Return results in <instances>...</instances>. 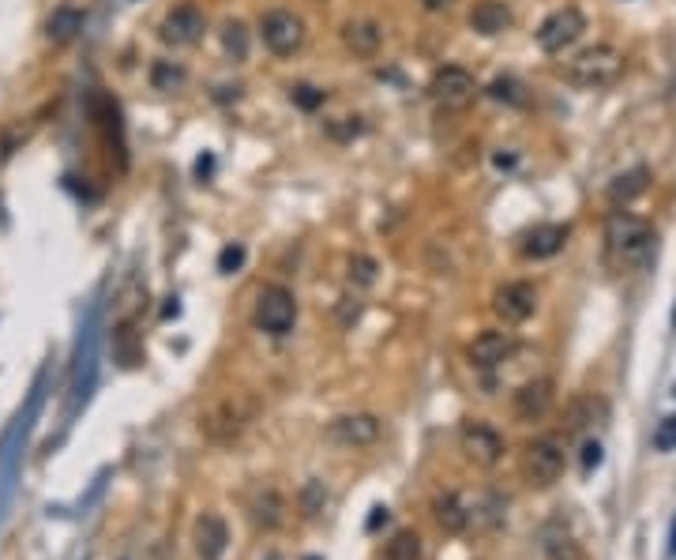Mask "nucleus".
Here are the masks:
<instances>
[{
  "label": "nucleus",
  "mask_w": 676,
  "mask_h": 560,
  "mask_svg": "<svg viewBox=\"0 0 676 560\" xmlns=\"http://www.w3.org/2000/svg\"><path fill=\"white\" fill-rule=\"evenodd\" d=\"M646 185H650V170H646V166H635V170L613 177V185H609V200L628 203V200H635V196H643Z\"/></svg>",
  "instance_id": "obj_21"
},
{
  "label": "nucleus",
  "mask_w": 676,
  "mask_h": 560,
  "mask_svg": "<svg viewBox=\"0 0 676 560\" xmlns=\"http://www.w3.org/2000/svg\"><path fill=\"white\" fill-rule=\"evenodd\" d=\"M432 519L447 534H462V530L470 527V512H466V504L455 493H440V497L432 500Z\"/></svg>",
  "instance_id": "obj_20"
},
{
  "label": "nucleus",
  "mask_w": 676,
  "mask_h": 560,
  "mask_svg": "<svg viewBox=\"0 0 676 560\" xmlns=\"http://www.w3.org/2000/svg\"><path fill=\"white\" fill-rule=\"evenodd\" d=\"M421 8L425 12H447V8H455V0H421Z\"/></svg>",
  "instance_id": "obj_35"
},
{
  "label": "nucleus",
  "mask_w": 676,
  "mask_h": 560,
  "mask_svg": "<svg viewBox=\"0 0 676 560\" xmlns=\"http://www.w3.org/2000/svg\"><path fill=\"white\" fill-rule=\"evenodd\" d=\"M601 459H605V455H601V444H598V440H590V444L583 448V470H586V474H590V470H598Z\"/></svg>",
  "instance_id": "obj_34"
},
{
  "label": "nucleus",
  "mask_w": 676,
  "mask_h": 560,
  "mask_svg": "<svg viewBox=\"0 0 676 560\" xmlns=\"http://www.w3.org/2000/svg\"><path fill=\"white\" fill-rule=\"evenodd\" d=\"M564 79L571 87H583V91H598V87H609L616 79L624 76V53L616 46H590L583 53H575L564 68Z\"/></svg>",
  "instance_id": "obj_3"
},
{
  "label": "nucleus",
  "mask_w": 676,
  "mask_h": 560,
  "mask_svg": "<svg viewBox=\"0 0 676 560\" xmlns=\"http://www.w3.org/2000/svg\"><path fill=\"white\" fill-rule=\"evenodd\" d=\"M654 230L650 222L631 211H613L605 218V249L616 267H643L654 256Z\"/></svg>",
  "instance_id": "obj_1"
},
{
  "label": "nucleus",
  "mask_w": 676,
  "mask_h": 560,
  "mask_svg": "<svg viewBox=\"0 0 676 560\" xmlns=\"http://www.w3.org/2000/svg\"><path fill=\"white\" fill-rule=\"evenodd\" d=\"M320 504H327V493H323L320 485L312 482V485H308V489H305V512H308V515H316V512H320Z\"/></svg>",
  "instance_id": "obj_33"
},
{
  "label": "nucleus",
  "mask_w": 676,
  "mask_h": 560,
  "mask_svg": "<svg viewBox=\"0 0 676 560\" xmlns=\"http://www.w3.org/2000/svg\"><path fill=\"white\" fill-rule=\"evenodd\" d=\"M534 309H538V286L534 282H504L492 294V312L504 324H523L534 316Z\"/></svg>",
  "instance_id": "obj_11"
},
{
  "label": "nucleus",
  "mask_w": 676,
  "mask_h": 560,
  "mask_svg": "<svg viewBox=\"0 0 676 560\" xmlns=\"http://www.w3.org/2000/svg\"><path fill=\"white\" fill-rule=\"evenodd\" d=\"M192 542H196V557L200 560H222L226 545H230L226 519L215 512L200 515V519H196V530H192Z\"/></svg>",
  "instance_id": "obj_14"
},
{
  "label": "nucleus",
  "mask_w": 676,
  "mask_h": 560,
  "mask_svg": "<svg viewBox=\"0 0 676 560\" xmlns=\"http://www.w3.org/2000/svg\"><path fill=\"white\" fill-rule=\"evenodd\" d=\"M282 512H286V504H282V497H278L275 489H263L260 497L252 500V523L260 530H271L282 523Z\"/></svg>",
  "instance_id": "obj_22"
},
{
  "label": "nucleus",
  "mask_w": 676,
  "mask_h": 560,
  "mask_svg": "<svg viewBox=\"0 0 676 560\" xmlns=\"http://www.w3.org/2000/svg\"><path fill=\"white\" fill-rule=\"evenodd\" d=\"M361 132H365L361 117H338L335 125H327V136H331V140H357Z\"/></svg>",
  "instance_id": "obj_30"
},
{
  "label": "nucleus",
  "mask_w": 676,
  "mask_h": 560,
  "mask_svg": "<svg viewBox=\"0 0 676 560\" xmlns=\"http://www.w3.org/2000/svg\"><path fill=\"white\" fill-rule=\"evenodd\" d=\"M380 433H384V421L376 414H342L327 425V436L342 448H369L380 440Z\"/></svg>",
  "instance_id": "obj_12"
},
{
  "label": "nucleus",
  "mask_w": 676,
  "mask_h": 560,
  "mask_svg": "<svg viewBox=\"0 0 676 560\" xmlns=\"http://www.w3.org/2000/svg\"><path fill=\"white\" fill-rule=\"evenodd\" d=\"M241 264H245V249H241V245H226V249L218 252V271H222V275H233Z\"/></svg>",
  "instance_id": "obj_32"
},
{
  "label": "nucleus",
  "mask_w": 676,
  "mask_h": 560,
  "mask_svg": "<svg viewBox=\"0 0 676 560\" xmlns=\"http://www.w3.org/2000/svg\"><path fill=\"white\" fill-rule=\"evenodd\" d=\"M459 444L474 467H496V463L504 459V436L496 433L492 425H485V421H474V418L462 421Z\"/></svg>",
  "instance_id": "obj_8"
},
{
  "label": "nucleus",
  "mask_w": 676,
  "mask_h": 560,
  "mask_svg": "<svg viewBox=\"0 0 676 560\" xmlns=\"http://www.w3.org/2000/svg\"><path fill=\"white\" fill-rule=\"evenodd\" d=\"M676 448V414H665L654 429V452H673Z\"/></svg>",
  "instance_id": "obj_29"
},
{
  "label": "nucleus",
  "mask_w": 676,
  "mask_h": 560,
  "mask_svg": "<svg viewBox=\"0 0 676 560\" xmlns=\"http://www.w3.org/2000/svg\"><path fill=\"white\" fill-rule=\"evenodd\" d=\"M568 245V226H556V222H541L534 230H526L523 234V256L526 260H549L556 252Z\"/></svg>",
  "instance_id": "obj_17"
},
{
  "label": "nucleus",
  "mask_w": 676,
  "mask_h": 560,
  "mask_svg": "<svg viewBox=\"0 0 676 560\" xmlns=\"http://www.w3.org/2000/svg\"><path fill=\"white\" fill-rule=\"evenodd\" d=\"M305 34V19L290 12V8H271V12L260 16V38L275 57H293L297 49L305 46Z\"/></svg>",
  "instance_id": "obj_6"
},
{
  "label": "nucleus",
  "mask_w": 676,
  "mask_h": 560,
  "mask_svg": "<svg viewBox=\"0 0 676 560\" xmlns=\"http://www.w3.org/2000/svg\"><path fill=\"white\" fill-rule=\"evenodd\" d=\"M511 23H515V16H511V8L504 0H477L470 8V31L485 34V38L511 31Z\"/></svg>",
  "instance_id": "obj_18"
},
{
  "label": "nucleus",
  "mask_w": 676,
  "mask_h": 560,
  "mask_svg": "<svg viewBox=\"0 0 676 560\" xmlns=\"http://www.w3.org/2000/svg\"><path fill=\"white\" fill-rule=\"evenodd\" d=\"M519 91H523V87H519L515 79H496V83L489 87V94L496 98V102H523V94Z\"/></svg>",
  "instance_id": "obj_31"
},
{
  "label": "nucleus",
  "mask_w": 676,
  "mask_h": 560,
  "mask_svg": "<svg viewBox=\"0 0 676 560\" xmlns=\"http://www.w3.org/2000/svg\"><path fill=\"white\" fill-rule=\"evenodd\" d=\"M511 406H515V418L519 421H538L549 414V406H553V380H526L523 388L515 391V399H511Z\"/></svg>",
  "instance_id": "obj_16"
},
{
  "label": "nucleus",
  "mask_w": 676,
  "mask_h": 560,
  "mask_svg": "<svg viewBox=\"0 0 676 560\" xmlns=\"http://www.w3.org/2000/svg\"><path fill=\"white\" fill-rule=\"evenodd\" d=\"M564 474V444L553 436L530 440L523 448V478L530 489H549Z\"/></svg>",
  "instance_id": "obj_4"
},
{
  "label": "nucleus",
  "mask_w": 676,
  "mask_h": 560,
  "mask_svg": "<svg viewBox=\"0 0 676 560\" xmlns=\"http://www.w3.org/2000/svg\"><path fill=\"white\" fill-rule=\"evenodd\" d=\"M669 557H676V519H673V530H669Z\"/></svg>",
  "instance_id": "obj_37"
},
{
  "label": "nucleus",
  "mask_w": 676,
  "mask_h": 560,
  "mask_svg": "<svg viewBox=\"0 0 676 560\" xmlns=\"http://www.w3.org/2000/svg\"><path fill=\"white\" fill-rule=\"evenodd\" d=\"M293 324H297V297H293V290L278 286V282L263 286L256 294V327L278 339V335H290Z\"/></svg>",
  "instance_id": "obj_5"
},
{
  "label": "nucleus",
  "mask_w": 676,
  "mask_h": 560,
  "mask_svg": "<svg viewBox=\"0 0 676 560\" xmlns=\"http://www.w3.org/2000/svg\"><path fill=\"white\" fill-rule=\"evenodd\" d=\"M256 414H260L256 395H248V391H226V395H218L215 403L200 414V433L207 436V440H215V444H233V440L256 421Z\"/></svg>",
  "instance_id": "obj_2"
},
{
  "label": "nucleus",
  "mask_w": 676,
  "mask_h": 560,
  "mask_svg": "<svg viewBox=\"0 0 676 560\" xmlns=\"http://www.w3.org/2000/svg\"><path fill=\"white\" fill-rule=\"evenodd\" d=\"M376 271H380V264H376L372 256H361V252H357V256L346 260V279L354 282V286H372V282H376Z\"/></svg>",
  "instance_id": "obj_27"
},
{
  "label": "nucleus",
  "mask_w": 676,
  "mask_h": 560,
  "mask_svg": "<svg viewBox=\"0 0 676 560\" xmlns=\"http://www.w3.org/2000/svg\"><path fill=\"white\" fill-rule=\"evenodd\" d=\"M342 46L361 61H372L384 49V27L372 19H350V23H342Z\"/></svg>",
  "instance_id": "obj_15"
},
{
  "label": "nucleus",
  "mask_w": 676,
  "mask_h": 560,
  "mask_svg": "<svg viewBox=\"0 0 676 560\" xmlns=\"http://www.w3.org/2000/svg\"><path fill=\"white\" fill-rule=\"evenodd\" d=\"M222 49H226V57L230 61H245L248 57V27L241 19H226L222 23Z\"/></svg>",
  "instance_id": "obj_25"
},
{
  "label": "nucleus",
  "mask_w": 676,
  "mask_h": 560,
  "mask_svg": "<svg viewBox=\"0 0 676 560\" xmlns=\"http://www.w3.org/2000/svg\"><path fill=\"white\" fill-rule=\"evenodd\" d=\"M113 354H117V358H121V365H128V369L143 361V346H139V335H136V327L128 324V320L113 327Z\"/></svg>",
  "instance_id": "obj_23"
},
{
  "label": "nucleus",
  "mask_w": 676,
  "mask_h": 560,
  "mask_svg": "<svg viewBox=\"0 0 676 560\" xmlns=\"http://www.w3.org/2000/svg\"><path fill=\"white\" fill-rule=\"evenodd\" d=\"M83 23H87V12L76 8V4H61L46 23V38L53 46H68V42H76L79 31H83Z\"/></svg>",
  "instance_id": "obj_19"
},
{
  "label": "nucleus",
  "mask_w": 676,
  "mask_h": 560,
  "mask_svg": "<svg viewBox=\"0 0 676 560\" xmlns=\"http://www.w3.org/2000/svg\"><path fill=\"white\" fill-rule=\"evenodd\" d=\"M429 94L440 109H466L477 94H481V87H477V79L470 68H462V64H444V68H436V76H432V83H429Z\"/></svg>",
  "instance_id": "obj_7"
},
{
  "label": "nucleus",
  "mask_w": 676,
  "mask_h": 560,
  "mask_svg": "<svg viewBox=\"0 0 676 560\" xmlns=\"http://www.w3.org/2000/svg\"><path fill=\"white\" fill-rule=\"evenodd\" d=\"M162 42L166 46H177V49H188L203 42V34H207V16H203L196 4H177V8H169L166 19H162Z\"/></svg>",
  "instance_id": "obj_9"
},
{
  "label": "nucleus",
  "mask_w": 676,
  "mask_h": 560,
  "mask_svg": "<svg viewBox=\"0 0 676 560\" xmlns=\"http://www.w3.org/2000/svg\"><path fill=\"white\" fill-rule=\"evenodd\" d=\"M586 31V16L579 8H556L553 16L538 27V46L545 53H564L568 46H575Z\"/></svg>",
  "instance_id": "obj_10"
},
{
  "label": "nucleus",
  "mask_w": 676,
  "mask_h": 560,
  "mask_svg": "<svg viewBox=\"0 0 676 560\" xmlns=\"http://www.w3.org/2000/svg\"><path fill=\"white\" fill-rule=\"evenodd\" d=\"M425 557V545L417 530H399L384 549V560H421Z\"/></svg>",
  "instance_id": "obj_24"
},
{
  "label": "nucleus",
  "mask_w": 676,
  "mask_h": 560,
  "mask_svg": "<svg viewBox=\"0 0 676 560\" xmlns=\"http://www.w3.org/2000/svg\"><path fill=\"white\" fill-rule=\"evenodd\" d=\"M290 98L301 109H308V113H312V109H320L323 102H327V94H323L320 87H312V83H297V87H290Z\"/></svg>",
  "instance_id": "obj_28"
},
{
  "label": "nucleus",
  "mask_w": 676,
  "mask_h": 560,
  "mask_svg": "<svg viewBox=\"0 0 676 560\" xmlns=\"http://www.w3.org/2000/svg\"><path fill=\"white\" fill-rule=\"evenodd\" d=\"M515 354V335L511 331H481L474 343L466 346V358L474 369H496Z\"/></svg>",
  "instance_id": "obj_13"
},
{
  "label": "nucleus",
  "mask_w": 676,
  "mask_h": 560,
  "mask_svg": "<svg viewBox=\"0 0 676 560\" xmlns=\"http://www.w3.org/2000/svg\"><path fill=\"white\" fill-rule=\"evenodd\" d=\"M380 523H387V508H372V519H369V530H376Z\"/></svg>",
  "instance_id": "obj_36"
},
{
  "label": "nucleus",
  "mask_w": 676,
  "mask_h": 560,
  "mask_svg": "<svg viewBox=\"0 0 676 560\" xmlns=\"http://www.w3.org/2000/svg\"><path fill=\"white\" fill-rule=\"evenodd\" d=\"M151 83H154V91H177V87L185 83V68L173 61H154Z\"/></svg>",
  "instance_id": "obj_26"
}]
</instances>
